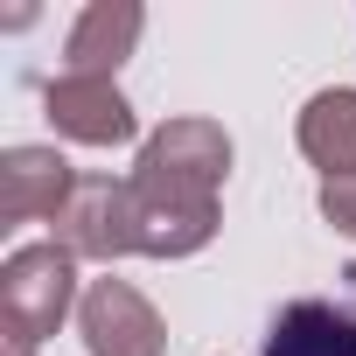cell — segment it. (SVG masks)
Segmentation results:
<instances>
[{
  "instance_id": "52a82bcc",
  "label": "cell",
  "mask_w": 356,
  "mask_h": 356,
  "mask_svg": "<svg viewBox=\"0 0 356 356\" xmlns=\"http://www.w3.org/2000/svg\"><path fill=\"white\" fill-rule=\"evenodd\" d=\"M140 29H147V15L133 0H91L63 35V77H112L133 56Z\"/></svg>"
},
{
  "instance_id": "30bf717a",
  "label": "cell",
  "mask_w": 356,
  "mask_h": 356,
  "mask_svg": "<svg viewBox=\"0 0 356 356\" xmlns=\"http://www.w3.org/2000/svg\"><path fill=\"white\" fill-rule=\"evenodd\" d=\"M321 217L342 238H356V175H349V182H321Z\"/></svg>"
},
{
  "instance_id": "6da1fadb",
  "label": "cell",
  "mask_w": 356,
  "mask_h": 356,
  "mask_svg": "<svg viewBox=\"0 0 356 356\" xmlns=\"http://www.w3.org/2000/svg\"><path fill=\"white\" fill-rule=\"evenodd\" d=\"M231 175V133L217 119H168L147 133L133 168L140 203V252L147 259H189L217 238V189Z\"/></svg>"
},
{
  "instance_id": "8fae6325",
  "label": "cell",
  "mask_w": 356,
  "mask_h": 356,
  "mask_svg": "<svg viewBox=\"0 0 356 356\" xmlns=\"http://www.w3.org/2000/svg\"><path fill=\"white\" fill-rule=\"evenodd\" d=\"M349 280H356V266H349Z\"/></svg>"
},
{
  "instance_id": "9c48e42d",
  "label": "cell",
  "mask_w": 356,
  "mask_h": 356,
  "mask_svg": "<svg viewBox=\"0 0 356 356\" xmlns=\"http://www.w3.org/2000/svg\"><path fill=\"white\" fill-rule=\"evenodd\" d=\"M300 154L328 175V182H349V175H356V91L349 84L307 98V112H300Z\"/></svg>"
},
{
  "instance_id": "5b68a950",
  "label": "cell",
  "mask_w": 356,
  "mask_h": 356,
  "mask_svg": "<svg viewBox=\"0 0 356 356\" xmlns=\"http://www.w3.org/2000/svg\"><path fill=\"white\" fill-rule=\"evenodd\" d=\"M42 112L77 147H119V140L140 133V119H133V105H126V91L112 77H49Z\"/></svg>"
},
{
  "instance_id": "ba28073f",
  "label": "cell",
  "mask_w": 356,
  "mask_h": 356,
  "mask_svg": "<svg viewBox=\"0 0 356 356\" xmlns=\"http://www.w3.org/2000/svg\"><path fill=\"white\" fill-rule=\"evenodd\" d=\"M266 356H356V307L342 300H286L266 328Z\"/></svg>"
},
{
  "instance_id": "7a4b0ae2",
  "label": "cell",
  "mask_w": 356,
  "mask_h": 356,
  "mask_svg": "<svg viewBox=\"0 0 356 356\" xmlns=\"http://www.w3.org/2000/svg\"><path fill=\"white\" fill-rule=\"evenodd\" d=\"M70 307H77V259L56 238L8 252V266H0V328H8V356H35V342H49Z\"/></svg>"
},
{
  "instance_id": "8992f818",
  "label": "cell",
  "mask_w": 356,
  "mask_h": 356,
  "mask_svg": "<svg viewBox=\"0 0 356 356\" xmlns=\"http://www.w3.org/2000/svg\"><path fill=\"white\" fill-rule=\"evenodd\" d=\"M84 175L56 147H8L0 154V224H56Z\"/></svg>"
},
{
  "instance_id": "3957f363",
  "label": "cell",
  "mask_w": 356,
  "mask_h": 356,
  "mask_svg": "<svg viewBox=\"0 0 356 356\" xmlns=\"http://www.w3.org/2000/svg\"><path fill=\"white\" fill-rule=\"evenodd\" d=\"M56 245L70 259H126L140 252V203H133V182H112V175H84L77 196L63 203L56 217Z\"/></svg>"
},
{
  "instance_id": "277c9868",
  "label": "cell",
  "mask_w": 356,
  "mask_h": 356,
  "mask_svg": "<svg viewBox=\"0 0 356 356\" xmlns=\"http://www.w3.org/2000/svg\"><path fill=\"white\" fill-rule=\"evenodd\" d=\"M77 335H84L91 356H161L168 349V328H161L154 300L126 280H98L77 300Z\"/></svg>"
}]
</instances>
